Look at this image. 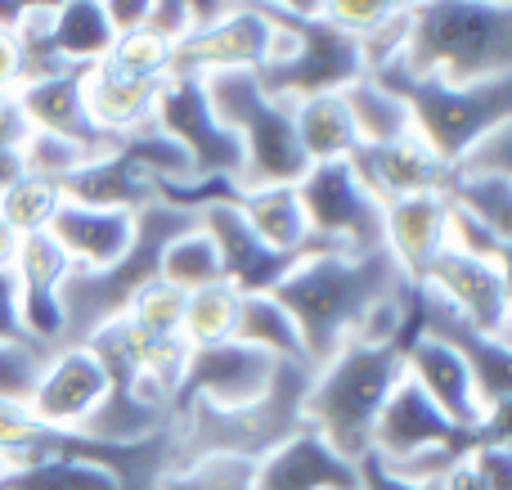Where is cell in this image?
Here are the masks:
<instances>
[{
  "label": "cell",
  "mask_w": 512,
  "mask_h": 490,
  "mask_svg": "<svg viewBox=\"0 0 512 490\" xmlns=\"http://www.w3.org/2000/svg\"><path fill=\"white\" fill-rule=\"evenodd\" d=\"M0 342H32L23 333V311H18V279H14V270H0Z\"/></svg>",
  "instance_id": "obj_41"
},
{
  "label": "cell",
  "mask_w": 512,
  "mask_h": 490,
  "mask_svg": "<svg viewBox=\"0 0 512 490\" xmlns=\"http://www.w3.org/2000/svg\"><path fill=\"white\" fill-rule=\"evenodd\" d=\"M45 356L36 342H0V405H27L32 387L45 369Z\"/></svg>",
  "instance_id": "obj_35"
},
{
  "label": "cell",
  "mask_w": 512,
  "mask_h": 490,
  "mask_svg": "<svg viewBox=\"0 0 512 490\" xmlns=\"http://www.w3.org/2000/svg\"><path fill=\"white\" fill-rule=\"evenodd\" d=\"M283 36L270 23L265 5H230L221 23L189 32L171 45V77H221V72H256L279 54Z\"/></svg>",
  "instance_id": "obj_11"
},
{
  "label": "cell",
  "mask_w": 512,
  "mask_h": 490,
  "mask_svg": "<svg viewBox=\"0 0 512 490\" xmlns=\"http://www.w3.org/2000/svg\"><path fill=\"white\" fill-rule=\"evenodd\" d=\"M63 203H68V198H63V189L54 185V180L23 176L14 189H5V194H0V221H5L18 239H27V234L50 230L54 212H59Z\"/></svg>",
  "instance_id": "obj_32"
},
{
  "label": "cell",
  "mask_w": 512,
  "mask_h": 490,
  "mask_svg": "<svg viewBox=\"0 0 512 490\" xmlns=\"http://www.w3.org/2000/svg\"><path fill=\"white\" fill-rule=\"evenodd\" d=\"M140 338H185V293L167 288L162 279H149L140 293L131 297L122 315Z\"/></svg>",
  "instance_id": "obj_33"
},
{
  "label": "cell",
  "mask_w": 512,
  "mask_h": 490,
  "mask_svg": "<svg viewBox=\"0 0 512 490\" xmlns=\"http://www.w3.org/2000/svg\"><path fill=\"white\" fill-rule=\"evenodd\" d=\"M18 108H23L27 126L41 135H59V140H72L90 153H104L108 135L95 131L86 113V99H81V72H63V77H45V81H27V86L14 90Z\"/></svg>",
  "instance_id": "obj_22"
},
{
  "label": "cell",
  "mask_w": 512,
  "mask_h": 490,
  "mask_svg": "<svg viewBox=\"0 0 512 490\" xmlns=\"http://www.w3.org/2000/svg\"><path fill=\"white\" fill-rule=\"evenodd\" d=\"M239 216L248 221V230L265 248L283 252V257H310V252H333L324 243L310 239L306 212H301L297 185H256V189H239L234 198Z\"/></svg>",
  "instance_id": "obj_23"
},
{
  "label": "cell",
  "mask_w": 512,
  "mask_h": 490,
  "mask_svg": "<svg viewBox=\"0 0 512 490\" xmlns=\"http://www.w3.org/2000/svg\"><path fill=\"white\" fill-rule=\"evenodd\" d=\"M310 239L333 252H378L382 248V203L360 185L351 162H315L297 180Z\"/></svg>",
  "instance_id": "obj_9"
},
{
  "label": "cell",
  "mask_w": 512,
  "mask_h": 490,
  "mask_svg": "<svg viewBox=\"0 0 512 490\" xmlns=\"http://www.w3.org/2000/svg\"><path fill=\"white\" fill-rule=\"evenodd\" d=\"M18 243H23V239H18V234L9 230L5 221H0V270H14V261H18Z\"/></svg>",
  "instance_id": "obj_46"
},
{
  "label": "cell",
  "mask_w": 512,
  "mask_h": 490,
  "mask_svg": "<svg viewBox=\"0 0 512 490\" xmlns=\"http://www.w3.org/2000/svg\"><path fill=\"white\" fill-rule=\"evenodd\" d=\"M369 77H378L405 104L409 131L445 167H454L477 140L512 122V77L486 81V86H441V81L427 77H409L400 68H378Z\"/></svg>",
  "instance_id": "obj_5"
},
{
  "label": "cell",
  "mask_w": 512,
  "mask_h": 490,
  "mask_svg": "<svg viewBox=\"0 0 512 490\" xmlns=\"http://www.w3.org/2000/svg\"><path fill=\"white\" fill-rule=\"evenodd\" d=\"M194 216L176 212V207L149 203L140 212V234H135V248L117 261L113 270H72L63 279V347H81L95 329L122 320L131 297L140 293L149 279H158V257L167 248V239H176L180 230H189Z\"/></svg>",
  "instance_id": "obj_6"
},
{
  "label": "cell",
  "mask_w": 512,
  "mask_h": 490,
  "mask_svg": "<svg viewBox=\"0 0 512 490\" xmlns=\"http://www.w3.org/2000/svg\"><path fill=\"white\" fill-rule=\"evenodd\" d=\"M153 126L189 158V176L194 180H234L239 185L243 149L230 126H221V117L212 113L203 81L171 77L162 86L158 104H153Z\"/></svg>",
  "instance_id": "obj_10"
},
{
  "label": "cell",
  "mask_w": 512,
  "mask_h": 490,
  "mask_svg": "<svg viewBox=\"0 0 512 490\" xmlns=\"http://www.w3.org/2000/svg\"><path fill=\"white\" fill-rule=\"evenodd\" d=\"M355 490H441V482H414V477L391 473L378 455H364L355 459Z\"/></svg>",
  "instance_id": "obj_40"
},
{
  "label": "cell",
  "mask_w": 512,
  "mask_h": 490,
  "mask_svg": "<svg viewBox=\"0 0 512 490\" xmlns=\"http://www.w3.org/2000/svg\"><path fill=\"white\" fill-rule=\"evenodd\" d=\"M441 194L454 212L472 216L486 230L512 239V176H463V171H450Z\"/></svg>",
  "instance_id": "obj_29"
},
{
  "label": "cell",
  "mask_w": 512,
  "mask_h": 490,
  "mask_svg": "<svg viewBox=\"0 0 512 490\" xmlns=\"http://www.w3.org/2000/svg\"><path fill=\"white\" fill-rule=\"evenodd\" d=\"M144 32L158 36L162 45H176L189 36V0H153L149 18H144Z\"/></svg>",
  "instance_id": "obj_39"
},
{
  "label": "cell",
  "mask_w": 512,
  "mask_h": 490,
  "mask_svg": "<svg viewBox=\"0 0 512 490\" xmlns=\"http://www.w3.org/2000/svg\"><path fill=\"white\" fill-rule=\"evenodd\" d=\"M50 45L63 63L72 68H95L99 59H108V50L117 45L108 9L99 0H68L54 5V23H50Z\"/></svg>",
  "instance_id": "obj_25"
},
{
  "label": "cell",
  "mask_w": 512,
  "mask_h": 490,
  "mask_svg": "<svg viewBox=\"0 0 512 490\" xmlns=\"http://www.w3.org/2000/svg\"><path fill=\"white\" fill-rule=\"evenodd\" d=\"M441 490H481V486H477V477H472V473H468V464H463V459H459V464H454V468H450V473H445V482H441Z\"/></svg>",
  "instance_id": "obj_47"
},
{
  "label": "cell",
  "mask_w": 512,
  "mask_h": 490,
  "mask_svg": "<svg viewBox=\"0 0 512 490\" xmlns=\"http://www.w3.org/2000/svg\"><path fill=\"white\" fill-rule=\"evenodd\" d=\"M239 302L230 284H212L203 293L185 297V342L189 347H216V342L234 338V320H239Z\"/></svg>",
  "instance_id": "obj_31"
},
{
  "label": "cell",
  "mask_w": 512,
  "mask_h": 490,
  "mask_svg": "<svg viewBox=\"0 0 512 490\" xmlns=\"http://www.w3.org/2000/svg\"><path fill=\"white\" fill-rule=\"evenodd\" d=\"M342 99H346V113H351L360 144H391V140H405V135H414V131H409L405 104H400V99L391 95V90L382 86L378 77L351 81V86L342 90Z\"/></svg>",
  "instance_id": "obj_28"
},
{
  "label": "cell",
  "mask_w": 512,
  "mask_h": 490,
  "mask_svg": "<svg viewBox=\"0 0 512 490\" xmlns=\"http://www.w3.org/2000/svg\"><path fill=\"white\" fill-rule=\"evenodd\" d=\"M171 81V45L158 36L135 32L108 50L95 68L81 72V99L95 122L99 135L122 140L131 131H144L153 122V104H158L162 86Z\"/></svg>",
  "instance_id": "obj_8"
},
{
  "label": "cell",
  "mask_w": 512,
  "mask_h": 490,
  "mask_svg": "<svg viewBox=\"0 0 512 490\" xmlns=\"http://www.w3.org/2000/svg\"><path fill=\"white\" fill-rule=\"evenodd\" d=\"M203 90L212 113L221 117V126H230L243 149L239 189L297 185L310 171L297 140V122H292V104L274 99L256 81V72H221V77H207Z\"/></svg>",
  "instance_id": "obj_4"
},
{
  "label": "cell",
  "mask_w": 512,
  "mask_h": 490,
  "mask_svg": "<svg viewBox=\"0 0 512 490\" xmlns=\"http://www.w3.org/2000/svg\"><path fill=\"white\" fill-rule=\"evenodd\" d=\"M108 9V23H113V36H135L144 32V18H149V0H122V5H104Z\"/></svg>",
  "instance_id": "obj_43"
},
{
  "label": "cell",
  "mask_w": 512,
  "mask_h": 490,
  "mask_svg": "<svg viewBox=\"0 0 512 490\" xmlns=\"http://www.w3.org/2000/svg\"><path fill=\"white\" fill-rule=\"evenodd\" d=\"M396 14L400 5H382V0H373V5L369 0H328V5H319V18L333 23L337 32H346L355 45H369Z\"/></svg>",
  "instance_id": "obj_37"
},
{
  "label": "cell",
  "mask_w": 512,
  "mask_h": 490,
  "mask_svg": "<svg viewBox=\"0 0 512 490\" xmlns=\"http://www.w3.org/2000/svg\"><path fill=\"white\" fill-rule=\"evenodd\" d=\"M450 243V203L445 194H414L382 207V248L391 252L409 284L423 279L436 252Z\"/></svg>",
  "instance_id": "obj_20"
},
{
  "label": "cell",
  "mask_w": 512,
  "mask_h": 490,
  "mask_svg": "<svg viewBox=\"0 0 512 490\" xmlns=\"http://www.w3.org/2000/svg\"><path fill=\"white\" fill-rule=\"evenodd\" d=\"M409 293L405 270L378 252H310L274 288V302L292 315L310 365H324L342 342H355L382 302Z\"/></svg>",
  "instance_id": "obj_1"
},
{
  "label": "cell",
  "mask_w": 512,
  "mask_h": 490,
  "mask_svg": "<svg viewBox=\"0 0 512 490\" xmlns=\"http://www.w3.org/2000/svg\"><path fill=\"white\" fill-rule=\"evenodd\" d=\"M270 23L279 27L283 45L265 68H256V81L274 99H310V95H342L364 72V50L346 32L319 18V5H265Z\"/></svg>",
  "instance_id": "obj_7"
},
{
  "label": "cell",
  "mask_w": 512,
  "mask_h": 490,
  "mask_svg": "<svg viewBox=\"0 0 512 490\" xmlns=\"http://www.w3.org/2000/svg\"><path fill=\"white\" fill-rule=\"evenodd\" d=\"M27 135H32V126H27L23 108H18L14 90H9V95H0V144L5 149H23Z\"/></svg>",
  "instance_id": "obj_42"
},
{
  "label": "cell",
  "mask_w": 512,
  "mask_h": 490,
  "mask_svg": "<svg viewBox=\"0 0 512 490\" xmlns=\"http://www.w3.org/2000/svg\"><path fill=\"white\" fill-rule=\"evenodd\" d=\"M23 176H27L23 171V149H5V144H0V194L14 189Z\"/></svg>",
  "instance_id": "obj_45"
},
{
  "label": "cell",
  "mask_w": 512,
  "mask_h": 490,
  "mask_svg": "<svg viewBox=\"0 0 512 490\" xmlns=\"http://www.w3.org/2000/svg\"><path fill=\"white\" fill-rule=\"evenodd\" d=\"M400 360H405V378L454 423V428H463V432H486L490 428V414L495 410L481 405L472 369L463 365V356H454L445 342L414 333V338L405 342V356Z\"/></svg>",
  "instance_id": "obj_16"
},
{
  "label": "cell",
  "mask_w": 512,
  "mask_h": 490,
  "mask_svg": "<svg viewBox=\"0 0 512 490\" xmlns=\"http://www.w3.org/2000/svg\"><path fill=\"white\" fill-rule=\"evenodd\" d=\"M292 122H297V140L306 162H346L355 149H360V135H355V122L346 113L342 95H310L292 104Z\"/></svg>",
  "instance_id": "obj_24"
},
{
  "label": "cell",
  "mask_w": 512,
  "mask_h": 490,
  "mask_svg": "<svg viewBox=\"0 0 512 490\" xmlns=\"http://www.w3.org/2000/svg\"><path fill=\"white\" fill-rule=\"evenodd\" d=\"M346 162H351L360 185L382 207L414 194H441L445 176H450V167L418 135H405V140H391V144H360Z\"/></svg>",
  "instance_id": "obj_18"
},
{
  "label": "cell",
  "mask_w": 512,
  "mask_h": 490,
  "mask_svg": "<svg viewBox=\"0 0 512 490\" xmlns=\"http://www.w3.org/2000/svg\"><path fill=\"white\" fill-rule=\"evenodd\" d=\"M252 490H355V464L301 428L256 464Z\"/></svg>",
  "instance_id": "obj_21"
},
{
  "label": "cell",
  "mask_w": 512,
  "mask_h": 490,
  "mask_svg": "<svg viewBox=\"0 0 512 490\" xmlns=\"http://www.w3.org/2000/svg\"><path fill=\"white\" fill-rule=\"evenodd\" d=\"M279 360H270L265 351H252L243 342H216V347H189L185 378L176 387L171 401V419L189 405H207V410H248L274 387Z\"/></svg>",
  "instance_id": "obj_12"
},
{
  "label": "cell",
  "mask_w": 512,
  "mask_h": 490,
  "mask_svg": "<svg viewBox=\"0 0 512 490\" xmlns=\"http://www.w3.org/2000/svg\"><path fill=\"white\" fill-rule=\"evenodd\" d=\"M230 342H243V347H252V351H265V356L279 360V365H310L306 347H301L297 324H292V315L283 311L270 293L265 297H243Z\"/></svg>",
  "instance_id": "obj_26"
},
{
  "label": "cell",
  "mask_w": 512,
  "mask_h": 490,
  "mask_svg": "<svg viewBox=\"0 0 512 490\" xmlns=\"http://www.w3.org/2000/svg\"><path fill=\"white\" fill-rule=\"evenodd\" d=\"M234 198H239V194H234ZM234 198L203 207L194 221L203 225L207 239H212L216 252H221L225 284H230L239 297H265V293H274V288H279V279L288 275L301 257H283V252L265 248V243L248 230V221L239 216Z\"/></svg>",
  "instance_id": "obj_17"
},
{
  "label": "cell",
  "mask_w": 512,
  "mask_h": 490,
  "mask_svg": "<svg viewBox=\"0 0 512 490\" xmlns=\"http://www.w3.org/2000/svg\"><path fill=\"white\" fill-rule=\"evenodd\" d=\"M450 171H463V176H512V122L490 131L486 140H477Z\"/></svg>",
  "instance_id": "obj_38"
},
{
  "label": "cell",
  "mask_w": 512,
  "mask_h": 490,
  "mask_svg": "<svg viewBox=\"0 0 512 490\" xmlns=\"http://www.w3.org/2000/svg\"><path fill=\"white\" fill-rule=\"evenodd\" d=\"M158 279L185 297L203 293V288H212V284H225L221 252H216V243L207 239V230L198 221L189 225V230H180L176 239H167V248H162V257H158Z\"/></svg>",
  "instance_id": "obj_27"
},
{
  "label": "cell",
  "mask_w": 512,
  "mask_h": 490,
  "mask_svg": "<svg viewBox=\"0 0 512 490\" xmlns=\"http://www.w3.org/2000/svg\"><path fill=\"white\" fill-rule=\"evenodd\" d=\"M405 347L400 342H342L324 365H315L301 401V423L342 459L369 455L373 419H378L387 392L405 374Z\"/></svg>",
  "instance_id": "obj_3"
},
{
  "label": "cell",
  "mask_w": 512,
  "mask_h": 490,
  "mask_svg": "<svg viewBox=\"0 0 512 490\" xmlns=\"http://www.w3.org/2000/svg\"><path fill=\"white\" fill-rule=\"evenodd\" d=\"M387 68L441 86H486L512 77V5L504 0L409 5L405 45Z\"/></svg>",
  "instance_id": "obj_2"
},
{
  "label": "cell",
  "mask_w": 512,
  "mask_h": 490,
  "mask_svg": "<svg viewBox=\"0 0 512 490\" xmlns=\"http://www.w3.org/2000/svg\"><path fill=\"white\" fill-rule=\"evenodd\" d=\"M95 153L81 149V144L72 140H59V135H41L32 131L23 144V171L27 176H41V180H54V185H63V180L72 176V171L81 167V162H90Z\"/></svg>",
  "instance_id": "obj_34"
},
{
  "label": "cell",
  "mask_w": 512,
  "mask_h": 490,
  "mask_svg": "<svg viewBox=\"0 0 512 490\" xmlns=\"http://www.w3.org/2000/svg\"><path fill=\"white\" fill-rule=\"evenodd\" d=\"M256 464L243 459H198V464L167 473L158 490H252Z\"/></svg>",
  "instance_id": "obj_36"
},
{
  "label": "cell",
  "mask_w": 512,
  "mask_h": 490,
  "mask_svg": "<svg viewBox=\"0 0 512 490\" xmlns=\"http://www.w3.org/2000/svg\"><path fill=\"white\" fill-rule=\"evenodd\" d=\"M140 234V212H113V207L63 203L50 221V239L63 248L72 270H113Z\"/></svg>",
  "instance_id": "obj_19"
},
{
  "label": "cell",
  "mask_w": 512,
  "mask_h": 490,
  "mask_svg": "<svg viewBox=\"0 0 512 490\" xmlns=\"http://www.w3.org/2000/svg\"><path fill=\"white\" fill-rule=\"evenodd\" d=\"M18 77H23V63H18V41H14V32H0V95L18 90Z\"/></svg>",
  "instance_id": "obj_44"
},
{
  "label": "cell",
  "mask_w": 512,
  "mask_h": 490,
  "mask_svg": "<svg viewBox=\"0 0 512 490\" xmlns=\"http://www.w3.org/2000/svg\"><path fill=\"white\" fill-rule=\"evenodd\" d=\"M418 288H427L432 297H441L450 311H459L472 329H481L486 338L508 342L512 329V279L508 266H495V261L468 257V252L450 248L445 243L436 252V261L423 270Z\"/></svg>",
  "instance_id": "obj_13"
},
{
  "label": "cell",
  "mask_w": 512,
  "mask_h": 490,
  "mask_svg": "<svg viewBox=\"0 0 512 490\" xmlns=\"http://www.w3.org/2000/svg\"><path fill=\"white\" fill-rule=\"evenodd\" d=\"M108 396V374L90 347H59L45 356V369L32 387V419L54 432H81Z\"/></svg>",
  "instance_id": "obj_14"
},
{
  "label": "cell",
  "mask_w": 512,
  "mask_h": 490,
  "mask_svg": "<svg viewBox=\"0 0 512 490\" xmlns=\"http://www.w3.org/2000/svg\"><path fill=\"white\" fill-rule=\"evenodd\" d=\"M0 490H117V482L86 459H45L27 468H0Z\"/></svg>",
  "instance_id": "obj_30"
},
{
  "label": "cell",
  "mask_w": 512,
  "mask_h": 490,
  "mask_svg": "<svg viewBox=\"0 0 512 490\" xmlns=\"http://www.w3.org/2000/svg\"><path fill=\"white\" fill-rule=\"evenodd\" d=\"M72 275V261L63 257V248L50 239V230L27 234L18 243L14 279H18V311H23V333L41 351L63 347V279Z\"/></svg>",
  "instance_id": "obj_15"
}]
</instances>
